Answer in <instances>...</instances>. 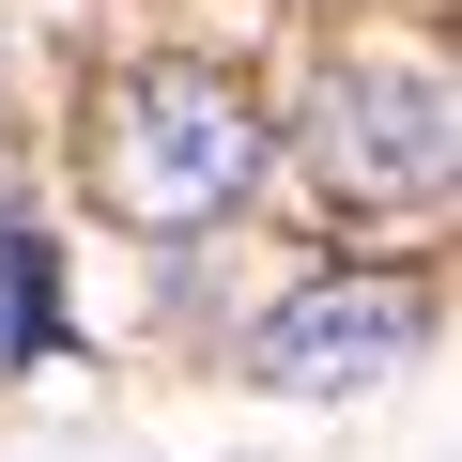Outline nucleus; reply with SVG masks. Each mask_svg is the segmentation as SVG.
<instances>
[{
  "label": "nucleus",
  "mask_w": 462,
  "mask_h": 462,
  "mask_svg": "<svg viewBox=\"0 0 462 462\" xmlns=\"http://www.w3.org/2000/svg\"><path fill=\"white\" fill-rule=\"evenodd\" d=\"M293 154H309V185L324 200H355V216H416L431 185H447V78L416 62V47H339L324 78H309V108H293Z\"/></svg>",
  "instance_id": "f03ea898"
},
{
  "label": "nucleus",
  "mask_w": 462,
  "mask_h": 462,
  "mask_svg": "<svg viewBox=\"0 0 462 462\" xmlns=\"http://www.w3.org/2000/svg\"><path fill=\"white\" fill-rule=\"evenodd\" d=\"M32 339H47V247H32V216L0 200V370H16Z\"/></svg>",
  "instance_id": "20e7f679"
},
{
  "label": "nucleus",
  "mask_w": 462,
  "mask_h": 462,
  "mask_svg": "<svg viewBox=\"0 0 462 462\" xmlns=\"http://www.w3.org/2000/svg\"><path fill=\"white\" fill-rule=\"evenodd\" d=\"M401 339H416L401 278H309V293H278L247 324V385H278V401H370V370H401Z\"/></svg>",
  "instance_id": "7ed1b4c3"
},
{
  "label": "nucleus",
  "mask_w": 462,
  "mask_h": 462,
  "mask_svg": "<svg viewBox=\"0 0 462 462\" xmlns=\"http://www.w3.org/2000/svg\"><path fill=\"white\" fill-rule=\"evenodd\" d=\"M263 170H278V124L216 62H124L93 108V200L124 231H216L263 200Z\"/></svg>",
  "instance_id": "f257e3e1"
}]
</instances>
